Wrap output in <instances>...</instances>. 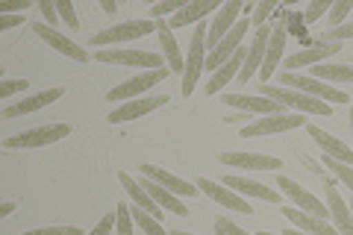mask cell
<instances>
[{"label": "cell", "mask_w": 353, "mask_h": 235, "mask_svg": "<svg viewBox=\"0 0 353 235\" xmlns=\"http://www.w3.org/2000/svg\"><path fill=\"white\" fill-rule=\"evenodd\" d=\"M206 36H209V27L197 24L194 32H192V41H189V56H185V71H183V94L189 97L194 92L197 80H201V74L206 71Z\"/></svg>", "instance_id": "6da1fadb"}, {"label": "cell", "mask_w": 353, "mask_h": 235, "mask_svg": "<svg viewBox=\"0 0 353 235\" xmlns=\"http://www.w3.org/2000/svg\"><path fill=\"white\" fill-rule=\"evenodd\" d=\"M256 94L271 97L274 103H280V106H292L297 112H303V115H330V103L309 97L303 92H294V88H285V85H262Z\"/></svg>", "instance_id": "7a4b0ae2"}, {"label": "cell", "mask_w": 353, "mask_h": 235, "mask_svg": "<svg viewBox=\"0 0 353 235\" xmlns=\"http://www.w3.org/2000/svg\"><path fill=\"white\" fill-rule=\"evenodd\" d=\"M94 59L103 62V65H127V68H148V71L165 68L162 53L132 50V48H106V50H97Z\"/></svg>", "instance_id": "3957f363"}, {"label": "cell", "mask_w": 353, "mask_h": 235, "mask_svg": "<svg viewBox=\"0 0 353 235\" xmlns=\"http://www.w3.org/2000/svg\"><path fill=\"white\" fill-rule=\"evenodd\" d=\"M280 85L285 88H294V92H303L315 100H324V103H350V94H345L341 88H333L330 83H321L315 76H303V74H283L280 76Z\"/></svg>", "instance_id": "277c9868"}, {"label": "cell", "mask_w": 353, "mask_h": 235, "mask_svg": "<svg viewBox=\"0 0 353 235\" xmlns=\"http://www.w3.org/2000/svg\"><path fill=\"white\" fill-rule=\"evenodd\" d=\"M71 136V124H44V127H32L24 130L18 136H9L3 141L6 150H21V147H48L53 141H62Z\"/></svg>", "instance_id": "5b68a950"}, {"label": "cell", "mask_w": 353, "mask_h": 235, "mask_svg": "<svg viewBox=\"0 0 353 235\" xmlns=\"http://www.w3.org/2000/svg\"><path fill=\"white\" fill-rule=\"evenodd\" d=\"M168 74H171V71H168V65H165V68H157V71H141V74H136V76H130L127 83H118L112 92L106 94V100H109V103H118V100H136V97H145L150 88L157 85V83H162Z\"/></svg>", "instance_id": "8992f818"}, {"label": "cell", "mask_w": 353, "mask_h": 235, "mask_svg": "<svg viewBox=\"0 0 353 235\" xmlns=\"http://www.w3.org/2000/svg\"><path fill=\"white\" fill-rule=\"evenodd\" d=\"M157 32V21H127V24H112L92 36L94 48H106V44H121V41H136Z\"/></svg>", "instance_id": "52a82bcc"}, {"label": "cell", "mask_w": 353, "mask_h": 235, "mask_svg": "<svg viewBox=\"0 0 353 235\" xmlns=\"http://www.w3.org/2000/svg\"><path fill=\"white\" fill-rule=\"evenodd\" d=\"M306 118L303 115H265V118H256L250 121L248 127H241V139H256V136H277V132H289V130H297L303 127Z\"/></svg>", "instance_id": "ba28073f"}, {"label": "cell", "mask_w": 353, "mask_h": 235, "mask_svg": "<svg viewBox=\"0 0 353 235\" xmlns=\"http://www.w3.org/2000/svg\"><path fill=\"white\" fill-rule=\"evenodd\" d=\"M159 106H168V94H145V97L127 100L124 106H115L109 112V124H127L132 118H145Z\"/></svg>", "instance_id": "9c48e42d"}, {"label": "cell", "mask_w": 353, "mask_h": 235, "mask_svg": "<svg viewBox=\"0 0 353 235\" xmlns=\"http://www.w3.org/2000/svg\"><path fill=\"white\" fill-rule=\"evenodd\" d=\"M32 32H36L39 39L48 41V48H53V50L62 53V56H68V59H74V62H83V65H85L88 59H92L85 48H80V44H74L68 36H62V32H59L57 27H48L44 21H36V24H32Z\"/></svg>", "instance_id": "30bf717a"}, {"label": "cell", "mask_w": 353, "mask_h": 235, "mask_svg": "<svg viewBox=\"0 0 353 235\" xmlns=\"http://www.w3.org/2000/svg\"><path fill=\"white\" fill-rule=\"evenodd\" d=\"M206 197H212L218 206H224L230 212H239V215H253V206L248 203V200H241V194H236L233 188H227L224 183H215L209 180V176H201V180L194 183Z\"/></svg>", "instance_id": "8fae6325"}, {"label": "cell", "mask_w": 353, "mask_h": 235, "mask_svg": "<svg viewBox=\"0 0 353 235\" xmlns=\"http://www.w3.org/2000/svg\"><path fill=\"white\" fill-rule=\"evenodd\" d=\"M59 97H65V85L44 88V92H39V94H30V97H24V100H18V103L3 106L0 118H24V115H30V112H39V109H44V106L57 103Z\"/></svg>", "instance_id": "7c38bea8"}, {"label": "cell", "mask_w": 353, "mask_h": 235, "mask_svg": "<svg viewBox=\"0 0 353 235\" xmlns=\"http://www.w3.org/2000/svg\"><path fill=\"white\" fill-rule=\"evenodd\" d=\"M271 30L274 27H268V24L253 30V41L248 48V59H245V68H241V74H239V83H250L253 76L259 74L262 62H265V50H268V41H271Z\"/></svg>", "instance_id": "4fadbf2b"}, {"label": "cell", "mask_w": 353, "mask_h": 235, "mask_svg": "<svg viewBox=\"0 0 353 235\" xmlns=\"http://www.w3.org/2000/svg\"><path fill=\"white\" fill-rule=\"evenodd\" d=\"M241 9H245V3H241V0H230V3H224V6H221L218 12H215L212 24H209V36H206V48H209V50H212L224 36H230V32L236 30Z\"/></svg>", "instance_id": "5bb4252c"}, {"label": "cell", "mask_w": 353, "mask_h": 235, "mask_svg": "<svg viewBox=\"0 0 353 235\" xmlns=\"http://www.w3.org/2000/svg\"><path fill=\"white\" fill-rule=\"evenodd\" d=\"M277 188H283L285 194H289L292 200H294V206L297 209H303V212H309V215H315V218H324V221H330V209H327V203H321L315 194H309L306 188H301L294 180H289V176H277Z\"/></svg>", "instance_id": "9a60e30c"}, {"label": "cell", "mask_w": 353, "mask_h": 235, "mask_svg": "<svg viewBox=\"0 0 353 235\" xmlns=\"http://www.w3.org/2000/svg\"><path fill=\"white\" fill-rule=\"evenodd\" d=\"M341 48L339 44H333V41H318V44H312V48H303V50H297V53H292V56H285L283 59V68L285 71H297V68H303V65H321V62H327L333 53H339Z\"/></svg>", "instance_id": "2e32d148"}, {"label": "cell", "mask_w": 353, "mask_h": 235, "mask_svg": "<svg viewBox=\"0 0 353 235\" xmlns=\"http://www.w3.org/2000/svg\"><path fill=\"white\" fill-rule=\"evenodd\" d=\"M218 162L248 167V171H280L283 167V159H277V156H265V153H221Z\"/></svg>", "instance_id": "e0dca14e"}, {"label": "cell", "mask_w": 353, "mask_h": 235, "mask_svg": "<svg viewBox=\"0 0 353 235\" xmlns=\"http://www.w3.org/2000/svg\"><path fill=\"white\" fill-rule=\"evenodd\" d=\"M141 176H148V180L159 183L162 188H168V192L176 194V197H194L197 192H201L197 185H192V183L180 180V176L168 174V171H165V167H159V165H141Z\"/></svg>", "instance_id": "ac0fdd59"}, {"label": "cell", "mask_w": 353, "mask_h": 235, "mask_svg": "<svg viewBox=\"0 0 353 235\" xmlns=\"http://www.w3.org/2000/svg\"><path fill=\"white\" fill-rule=\"evenodd\" d=\"M227 106L241 109V112H256V115H283V106L274 103L271 97L262 94H221Z\"/></svg>", "instance_id": "d6986e66"}, {"label": "cell", "mask_w": 353, "mask_h": 235, "mask_svg": "<svg viewBox=\"0 0 353 235\" xmlns=\"http://www.w3.org/2000/svg\"><path fill=\"white\" fill-rule=\"evenodd\" d=\"M324 197H327V209H330V218H333V227L339 229V235H353V215H350V206L341 200L339 188L333 183L324 185Z\"/></svg>", "instance_id": "ffe728a7"}, {"label": "cell", "mask_w": 353, "mask_h": 235, "mask_svg": "<svg viewBox=\"0 0 353 235\" xmlns=\"http://www.w3.org/2000/svg\"><path fill=\"white\" fill-rule=\"evenodd\" d=\"M221 183H224L227 188H233L236 194H245V197H259V200H265V203H280V194L274 192V188L262 185V183H256V180H248V176L227 174Z\"/></svg>", "instance_id": "44dd1931"}, {"label": "cell", "mask_w": 353, "mask_h": 235, "mask_svg": "<svg viewBox=\"0 0 353 235\" xmlns=\"http://www.w3.org/2000/svg\"><path fill=\"white\" fill-rule=\"evenodd\" d=\"M283 215L289 218L297 229H303V232H309V235H339V229H336L330 221L309 215V212L297 209V206H285V209H283Z\"/></svg>", "instance_id": "7402d4cb"}, {"label": "cell", "mask_w": 353, "mask_h": 235, "mask_svg": "<svg viewBox=\"0 0 353 235\" xmlns=\"http://www.w3.org/2000/svg\"><path fill=\"white\" fill-rule=\"evenodd\" d=\"M309 136H312V141L324 150V156H330V159L345 162V165H350V162H353V147H350V144L339 141L336 136H330L327 130H321V127H309Z\"/></svg>", "instance_id": "603a6c76"}, {"label": "cell", "mask_w": 353, "mask_h": 235, "mask_svg": "<svg viewBox=\"0 0 353 235\" xmlns=\"http://www.w3.org/2000/svg\"><path fill=\"white\" fill-rule=\"evenodd\" d=\"M245 59H248V48H239L236 56L230 62H224L221 68L209 76V83H206V94H221L224 92V85L233 80L236 74H241V68H245Z\"/></svg>", "instance_id": "cb8c5ba5"}, {"label": "cell", "mask_w": 353, "mask_h": 235, "mask_svg": "<svg viewBox=\"0 0 353 235\" xmlns=\"http://www.w3.org/2000/svg\"><path fill=\"white\" fill-rule=\"evenodd\" d=\"M157 32H159V48L165 53V62H168V71L171 74H183L185 71V59H183L180 48H176L171 24H168V21H157Z\"/></svg>", "instance_id": "d4e9b609"}, {"label": "cell", "mask_w": 353, "mask_h": 235, "mask_svg": "<svg viewBox=\"0 0 353 235\" xmlns=\"http://www.w3.org/2000/svg\"><path fill=\"white\" fill-rule=\"evenodd\" d=\"M285 41H289V36H285V27H283V24H274V30H271V41H268V50H265V62H262V68H259V76H262V80H268L271 74H277V65L283 62Z\"/></svg>", "instance_id": "484cf974"}, {"label": "cell", "mask_w": 353, "mask_h": 235, "mask_svg": "<svg viewBox=\"0 0 353 235\" xmlns=\"http://www.w3.org/2000/svg\"><path fill=\"white\" fill-rule=\"evenodd\" d=\"M221 6H215V0H192L185 9H180L168 24H171V30H180V27H189V24H201V21L206 18V15H212V12H218Z\"/></svg>", "instance_id": "4316f807"}, {"label": "cell", "mask_w": 353, "mask_h": 235, "mask_svg": "<svg viewBox=\"0 0 353 235\" xmlns=\"http://www.w3.org/2000/svg\"><path fill=\"white\" fill-rule=\"evenodd\" d=\"M139 183H141V188H145V192H148V194H150V197H153V200H157V203L162 206V212L168 209V212H174V215H180V218H183V215H189V206H185V203H183V200L176 197V194H171L168 188H162L159 183L148 180V176H141Z\"/></svg>", "instance_id": "83f0119b"}, {"label": "cell", "mask_w": 353, "mask_h": 235, "mask_svg": "<svg viewBox=\"0 0 353 235\" xmlns=\"http://www.w3.org/2000/svg\"><path fill=\"white\" fill-rule=\"evenodd\" d=\"M118 180H121V185H124L127 188V192H130V197H132V203H136V206H141V209H145V212H150V215L153 218H162V206L157 203V200H153L148 192H145V188H141V183L139 180H132V176L130 174H121L118 176Z\"/></svg>", "instance_id": "f1b7e54d"}, {"label": "cell", "mask_w": 353, "mask_h": 235, "mask_svg": "<svg viewBox=\"0 0 353 235\" xmlns=\"http://www.w3.org/2000/svg\"><path fill=\"white\" fill-rule=\"evenodd\" d=\"M312 76L321 83H353V65H336V62H321L312 68Z\"/></svg>", "instance_id": "f546056e"}, {"label": "cell", "mask_w": 353, "mask_h": 235, "mask_svg": "<svg viewBox=\"0 0 353 235\" xmlns=\"http://www.w3.org/2000/svg\"><path fill=\"white\" fill-rule=\"evenodd\" d=\"M130 215H132V221H136V227H139L141 232H148V235H168V232H165L162 223H159L157 218H153L150 212L141 209V206L132 203V206H130Z\"/></svg>", "instance_id": "4dcf8cb0"}, {"label": "cell", "mask_w": 353, "mask_h": 235, "mask_svg": "<svg viewBox=\"0 0 353 235\" xmlns=\"http://www.w3.org/2000/svg\"><path fill=\"white\" fill-rule=\"evenodd\" d=\"M57 12H59V21L65 27H71V32L80 30V18H77V9L71 0H57Z\"/></svg>", "instance_id": "1f68e13d"}, {"label": "cell", "mask_w": 353, "mask_h": 235, "mask_svg": "<svg viewBox=\"0 0 353 235\" xmlns=\"http://www.w3.org/2000/svg\"><path fill=\"white\" fill-rule=\"evenodd\" d=\"M189 3H192V0H165V3H153L150 6V15L162 21V15H176L180 9H185Z\"/></svg>", "instance_id": "d6a6232c"}, {"label": "cell", "mask_w": 353, "mask_h": 235, "mask_svg": "<svg viewBox=\"0 0 353 235\" xmlns=\"http://www.w3.org/2000/svg\"><path fill=\"white\" fill-rule=\"evenodd\" d=\"M324 165L333 171L341 183H345L347 188H350V194H353V167L350 165H345V162H336V159H330V156H324Z\"/></svg>", "instance_id": "836d02e7"}, {"label": "cell", "mask_w": 353, "mask_h": 235, "mask_svg": "<svg viewBox=\"0 0 353 235\" xmlns=\"http://www.w3.org/2000/svg\"><path fill=\"white\" fill-rule=\"evenodd\" d=\"M350 12H353V0H339V3H333V9H330V24L341 27Z\"/></svg>", "instance_id": "e575fe53"}, {"label": "cell", "mask_w": 353, "mask_h": 235, "mask_svg": "<svg viewBox=\"0 0 353 235\" xmlns=\"http://www.w3.org/2000/svg\"><path fill=\"white\" fill-rule=\"evenodd\" d=\"M115 218H118V235H132V223H136V221H132L127 203H118Z\"/></svg>", "instance_id": "d590c367"}, {"label": "cell", "mask_w": 353, "mask_h": 235, "mask_svg": "<svg viewBox=\"0 0 353 235\" xmlns=\"http://www.w3.org/2000/svg\"><path fill=\"white\" fill-rule=\"evenodd\" d=\"M277 9V3L274 0H262L259 6H253V18H250V27H262L265 21H268V15Z\"/></svg>", "instance_id": "8d00e7d4"}, {"label": "cell", "mask_w": 353, "mask_h": 235, "mask_svg": "<svg viewBox=\"0 0 353 235\" xmlns=\"http://www.w3.org/2000/svg\"><path fill=\"white\" fill-rule=\"evenodd\" d=\"M21 235H83V229L80 227H39V229L21 232Z\"/></svg>", "instance_id": "74e56055"}, {"label": "cell", "mask_w": 353, "mask_h": 235, "mask_svg": "<svg viewBox=\"0 0 353 235\" xmlns=\"http://www.w3.org/2000/svg\"><path fill=\"white\" fill-rule=\"evenodd\" d=\"M345 39H353V21H345L341 27H333L324 36V41H333V44H339V41H345Z\"/></svg>", "instance_id": "f35d334b"}, {"label": "cell", "mask_w": 353, "mask_h": 235, "mask_svg": "<svg viewBox=\"0 0 353 235\" xmlns=\"http://www.w3.org/2000/svg\"><path fill=\"white\" fill-rule=\"evenodd\" d=\"M330 9H333V3H330V0H315V3L306 9V24H315V21L321 18L324 12H330Z\"/></svg>", "instance_id": "ab89813d"}, {"label": "cell", "mask_w": 353, "mask_h": 235, "mask_svg": "<svg viewBox=\"0 0 353 235\" xmlns=\"http://www.w3.org/2000/svg\"><path fill=\"white\" fill-rule=\"evenodd\" d=\"M27 80H3L0 83V97H12L18 92H27Z\"/></svg>", "instance_id": "60d3db41"}, {"label": "cell", "mask_w": 353, "mask_h": 235, "mask_svg": "<svg viewBox=\"0 0 353 235\" xmlns=\"http://www.w3.org/2000/svg\"><path fill=\"white\" fill-rule=\"evenodd\" d=\"M215 232H218V235H250L248 229L236 227V223L227 221V218H218V221H215Z\"/></svg>", "instance_id": "b9f144b4"}, {"label": "cell", "mask_w": 353, "mask_h": 235, "mask_svg": "<svg viewBox=\"0 0 353 235\" xmlns=\"http://www.w3.org/2000/svg\"><path fill=\"white\" fill-rule=\"evenodd\" d=\"M115 223H118L115 212H106V215H103L101 221H97V227H94L92 232H88V235H109V232H112V227H115Z\"/></svg>", "instance_id": "7bdbcfd3"}, {"label": "cell", "mask_w": 353, "mask_h": 235, "mask_svg": "<svg viewBox=\"0 0 353 235\" xmlns=\"http://www.w3.org/2000/svg\"><path fill=\"white\" fill-rule=\"evenodd\" d=\"M39 9H41V15L48 18V27L59 24V12H57V3H53V0H41V3H39Z\"/></svg>", "instance_id": "ee69618b"}, {"label": "cell", "mask_w": 353, "mask_h": 235, "mask_svg": "<svg viewBox=\"0 0 353 235\" xmlns=\"http://www.w3.org/2000/svg\"><path fill=\"white\" fill-rule=\"evenodd\" d=\"M18 24H24V15H0V30H12Z\"/></svg>", "instance_id": "f6af8a7d"}, {"label": "cell", "mask_w": 353, "mask_h": 235, "mask_svg": "<svg viewBox=\"0 0 353 235\" xmlns=\"http://www.w3.org/2000/svg\"><path fill=\"white\" fill-rule=\"evenodd\" d=\"M15 200H6V203L3 206H0V218H9V215H12V212H15Z\"/></svg>", "instance_id": "bcb514c9"}, {"label": "cell", "mask_w": 353, "mask_h": 235, "mask_svg": "<svg viewBox=\"0 0 353 235\" xmlns=\"http://www.w3.org/2000/svg\"><path fill=\"white\" fill-rule=\"evenodd\" d=\"M103 9H106V12H109V15H112V12H115V9H118V3H112V0H103Z\"/></svg>", "instance_id": "7dc6e473"}, {"label": "cell", "mask_w": 353, "mask_h": 235, "mask_svg": "<svg viewBox=\"0 0 353 235\" xmlns=\"http://www.w3.org/2000/svg\"><path fill=\"white\" fill-rule=\"evenodd\" d=\"M283 235H309V232H303V229L294 227V229H283Z\"/></svg>", "instance_id": "c3c4849f"}, {"label": "cell", "mask_w": 353, "mask_h": 235, "mask_svg": "<svg viewBox=\"0 0 353 235\" xmlns=\"http://www.w3.org/2000/svg\"><path fill=\"white\" fill-rule=\"evenodd\" d=\"M171 235H194V232H183V229H176V232H171Z\"/></svg>", "instance_id": "681fc988"}, {"label": "cell", "mask_w": 353, "mask_h": 235, "mask_svg": "<svg viewBox=\"0 0 353 235\" xmlns=\"http://www.w3.org/2000/svg\"><path fill=\"white\" fill-rule=\"evenodd\" d=\"M350 132H353V109H350Z\"/></svg>", "instance_id": "f907efd6"}, {"label": "cell", "mask_w": 353, "mask_h": 235, "mask_svg": "<svg viewBox=\"0 0 353 235\" xmlns=\"http://www.w3.org/2000/svg\"><path fill=\"white\" fill-rule=\"evenodd\" d=\"M256 235H277V232H256Z\"/></svg>", "instance_id": "816d5d0a"}, {"label": "cell", "mask_w": 353, "mask_h": 235, "mask_svg": "<svg viewBox=\"0 0 353 235\" xmlns=\"http://www.w3.org/2000/svg\"><path fill=\"white\" fill-rule=\"evenodd\" d=\"M350 212H353V194H350Z\"/></svg>", "instance_id": "f5cc1de1"}]
</instances>
